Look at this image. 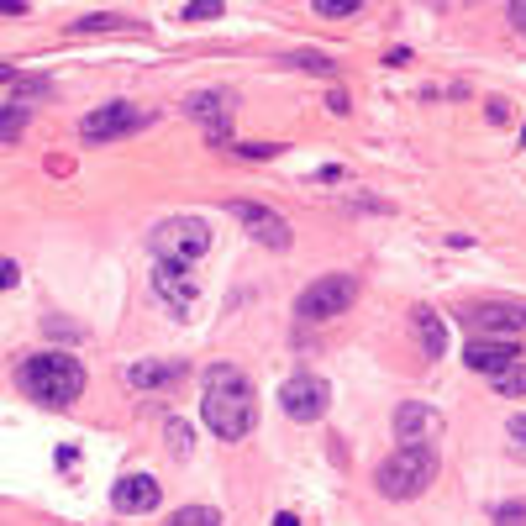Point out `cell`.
I'll return each mask as SVG.
<instances>
[{"mask_svg": "<svg viewBox=\"0 0 526 526\" xmlns=\"http://www.w3.org/2000/svg\"><path fill=\"white\" fill-rule=\"evenodd\" d=\"M200 416H206V427L221 437V442H237L253 432V384L242 379L237 369H227V363H216V369H206V400H200Z\"/></svg>", "mask_w": 526, "mask_h": 526, "instance_id": "cell-1", "label": "cell"}, {"mask_svg": "<svg viewBox=\"0 0 526 526\" xmlns=\"http://www.w3.org/2000/svg\"><path fill=\"white\" fill-rule=\"evenodd\" d=\"M16 379H22V390L37 406H53V411L79 400V390H85V369H79V358H69V353H32V358H22Z\"/></svg>", "mask_w": 526, "mask_h": 526, "instance_id": "cell-2", "label": "cell"}, {"mask_svg": "<svg viewBox=\"0 0 526 526\" xmlns=\"http://www.w3.org/2000/svg\"><path fill=\"white\" fill-rule=\"evenodd\" d=\"M432 479H437V453L432 448H395L374 469V490L384 500H416V495L432 490Z\"/></svg>", "mask_w": 526, "mask_h": 526, "instance_id": "cell-3", "label": "cell"}, {"mask_svg": "<svg viewBox=\"0 0 526 526\" xmlns=\"http://www.w3.org/2000/svg\"><path fill=\"white\" fill-rule=\"evenodd\" d=\"M148 248L153 258H169V263H200L211 248V227L200 216H169V221H158V227L148 232Z\"/></svg>", "mask_w": 526, "mask_h": 526, "instance_id": "cell-4", "label": "cell"}, {"mask_svg": "<svg viewBox=\"0 0 526 526\" xmlns=\"http://www.w3.org/2000/svg\"><path fill=\"white\" fill-rule=\"evenodd\" d=\"M153 127V111L148 106H132V100H106L95 106L85 121H79V137L85 143H116V137H132V132H148Z\"/></svg>", "mask_w": 526, "mask_h": 526, "instance_id": "cell-5", "label": "cell"}, {"mask_svg": "<svg viewBox=\"0 0 526 526\" xmlns=\"http://www.w3.org/2000/svg\"><path fill=\"white\" fill-rule=\"evenodd\" d=\"M353 300H358V274H321L316 285L300 290L295 316L300 321H332L342 311H353Z\"/></svg>", "mask_w": 526, "mask_h": 526, "instance_id": "cell-6", "label": "cell"}, {"mask_svg": "<svg viewBox=\"0 0 526 526\" xmlns=\"http://www.w3.org/2000/svg\"><path fill=\"white\" fill-rule=\"evenodd\" d=\"M279 406H285L290 421H321L332 406V384L316 379V374H295L279 384Z\"/></svg>", "mask_w": 526, "mask_h": 526, "instance_id": "cell-7", "label": "cell"}, {"mask_svg": "<svg viewBox=\"0 0 526 526\" xmlns=\"http://www.w3.org/2000/svg\"><path fill=\"white\" fill-rule=\"evenodd\" d=\"M232 90H195L185 100V116H195L200 127H206V143L211 148H227L232 143Z\"/></svg>", "mask_w": 526, "mask_h": 526, "instance_id": "cell-8", "label": "cell"}, {"mask_svg": "<svg viewBox=\"0 0 526 526\" xmlns=\"http://www.w3.org/2000/svg\"><path fill=\"white\" fill-rule=\"evenodd\" d=\"M232 216L242 221V232H248L258 248H274V253H285L290 248V221L279 216V211H269V206H258V200H232Z\"/></svg>", "mask_w": 526, "mask_h": 526, "instance_id": "cell-9", "label": "cell"}, {"mask_svg": "<svg viewBox=\"0 0 526 526\" xmlns=\"http://www.w3.org/2000/svg\"><path fill=\"white\" fill-rule=\"evenodd\" d=\"M153 290H158V300L179 316V321H190V311H195V279H190V269L185 263H169V258H153Z\"/></svg>", "mask_w": 526, "mask_h": 526, "instance_id": "cell-10", "label": "cell"}, {"mask_svg": "<svg viewBox=\"0 0 526 526\" xmlns=\"http://www.w3.org/2000/svg\"><path fill=\"white\" fill-rule=\"evenodd\" d=\"M432 437H442V411L427 406V400H400V411H395L400 448H432Z\"/></svg>", "mask_w": 526, "mask_h": 526, "instance_id": "cell-11", "label": "cell"}, {"mask_svg": "<svg viewBox=\"0 0 526 526\" xmlns=\"http://www.w3.org/2000/svg\"><path fill=\"white\" fill-rule=\"evenodd\" d=\"M526 353L516 348V342H505V337H474L469 348H463V363H469L474 374H505V369H516Z\"/></svg>", "mask_w": 526, "mask_h": 526, "instance_id": "cell-12", "label": "cell"}, {"mask_svg": "<svg viewBox=\"0 0 526 526\" xmlns=\"http://www.w3.org/2000/svg\"><path fill=\"white\" fill-rule=\"evenodd\" d=\"M111 500H116V511H121V516H148L153 505L164 500V484H158L153 474H127V479H116Z\"/></svg>", "mask_w": 526, "mask_h": 526, "instance_id": "cell-13", "label": "cell"}, {"mask_svg": "<svg viewBox=\"0 0 526 526\" xmlns=\"http://www.w3.org/2000/svg\"><path fill=\"white\" fill-rule=\"evenodd\" d=\"M185 379V363H169V358H143V363H127V384L132 390H164V384Z\"/></svg>", "mask_w": 526, "mask_h": 526, "instance_id": "cell-14", "label": "cell"}, {"mask_svg": "<svg viewBox=\"0 0 526 526\" xmlns=\"http://www.w3.org/2000/svg\"><path fill=\"white\" fill-rule=\"evenodd\" d=\"M469 321L474 327H484V332H521L526 327V306H505V300H484V306H474L469 311Z\"/></svg>", "mask_w": 526, "mask_h": 526, "instance_id": "cell-15", "label": "cell"}, {"mask_svg": "<svg viewBox=\"0 0 526 526\" xmlns=\"http://www.w3.org/2000/svg\"><path fill=\"white\" fill-rule=\"evenodd\" d=\"M411 332H416V342H421V353H427V358L448 353V321H442L432 306H416L411 311Z\"/></svg>", "mask_w": 526, "mask_h": 526, "instance_id": "cell-16", "label": "cell"}, {"mask_svg": "<svg viewBox=\"0 0 526 526\" xmlns=\"http://www.w3.org/2000/svg\"><path fill=\"white\" fill-rule=\"evenodd\" d=\"M0 85H6V106H27V100H37V95L53 90L48 79H27V74H16V69L0 74Z\"/></svg>", "mask_w": 526, "mask_h": 526, "instance_id": "cell-17", "label": "cell"}, {"mask_svg": "<svg viewBox=\"0 0 526 526\" xmlns=\"http://www.w3.org/2000/svg\"><path fill=\"white\" fill-rule=\"evenodd\" d=\"M74 32H143L132 22V16H106V11H95V16H79Z\"/></svg>", "mask_w": 526, "mask_h": 526, "instance_id": "cell-18", "label": "cell"}, {"mask_svg": "<svg viewBox=\"0 0 526 526\" xmlns=\"http://www.w3.org/2000/svg\"><path fill=\"white\" fill-rule=\"evenodd\" d=\"M164 437H169V453H179V458L195 448V427H190L185 416H169V421H164Z\"/></svg>", "mask_w": 526, "mask_h": 526, "instance_id": "cell-19", "label": "cell"}, {"mask_svg": "<svg viewBox=\"0 0 526 526\" xmlns=\"http://www.w3.org/2000/svg\"><path fill=\"white\" fill-rule=\"evenodd\" d=\"M164 526H221V516L211 511V505H179Z\"/></svg>", "mask_w": 526, "mask_h": 526, "instance_id": "cell-20", "label": "cell"}, {"mask_svg": "<svg viewBox=\"0 0 526 526\" xmlns=\"http://www.w3.org/2000/svg\"><path fill=\"white\" fill-rule=\"evenodd\" d=\"M27 116H32L27 106H6V116H0V143H6V148L16 143V137H22V127H27Z\"/></svg>", "mask_w": 526, "mask_h": 526, "instance_id": "cell-21", "label": "cell"}, {"mask_svg": "<svg viewBox=\"0 0 526 526\" xmlns=\"http://www.w3.org/2000/svg\"><path fill=\"white\" fill-rule=\"evenodd\" d=\"M495 390H500V395H526V358L516 363V369L495 374Z\"/></svg>", "mask_w": 526, "mask_h": 526, "instance_id": "cell-22", "label": "cell"}, {"mask_svg": "<svg viewBox=\"0 0 526 526\" xmlns=\"http://www.w3.org/2000/svg\"><path fill=\"white\" fill-rule=\"evenodd\" d=\"M490 521H495V526H526V505H521V500H505V505H495Z\"/></svg>", "mask_w": 526, "mask_h": 526, "instance_id": "cell-23", "label": "cell"}, {"mask_svg": "<svg viewBox=\"0 0 526 526\" xmlns=\"http://www.w3.org/2000/svg\"><path fill=\"white\" fill-rule=\"evenodd\" d=\"M311 6H316V16H332V22H337V16H353L363 0H311Z\"/></svg>", "mask_w": 526, "mask_h": 526, "instance_id": "cell-24", "label": "cell"}, {"mask_svg": "<svg viewBox=\"0 0 526 526\" xmlns=\"http://www.w3.org/2000/svg\"><path fill=\"white\" fill-rule=\"evenodd\" d=\"M227 6H221V0H190L185 6V22H211V16H221Z\"/></svg>", "mask_w": 526, "mask_h": 526, "instance_id": "cell-25", "label": "cell"}, {"mask_svg": "<svg viewBox=\"0 0 526 526\" xmlns=\"http://www.w3.org/2000/svg\"><path fill=\"white\" fill-rule=\"evenodd\" d=\"M290 64L306 69V74H332V58H327V53H295Z\"/></svg>", "mask_w": 526, "mask_h": 526, "instance_id": "cell-26", "label": "cell"}, {"mask_svg": "<svg viewBox=\"0 0 526 526\" xmlns=\"http://www.w3.org/2000/svg\"><path fill=\"white\" fill-rule=\"evenodd\" d=\"M232 153H242V158H279L285 148L279 143H232Z\"/></svg>", "mask_w": 526, "mask_h": 526, "instance_id": "cell-27", "label": "cell"}, {"mask_svg": "<svg viewBox=\"0 0 526 526\" xmlns=\"http://www.w3.org/2000/svg\"><path fill=\"white\" fill-rule=\"evenodd\" d=\"M16 279H22V263H16V258H6V263H0V285H6V290H16Z\"/></svg>", "mask_w": 526, "mask_h": 526, "instance_id": "cell-28", "label": "cell"}, {"mask_svg": "<svg viewBox=\"0 0 526 526\" xmlns=\"http://www.w3.org/2000/svg\"><path fill=\"white\" fill-rule=\"evenodd\" d=\"M505 432H511V437H516V448L526 453V416H511V421H505Z\"/></svg>", "mask_w": 526, "mask_h": 526, "instance_id": "cell-29", "label": "cell"}, {"mask_svg": "<svg viewBox=\"0 0 526 526\" xmlns=\"http://www.w3.org/2000/svg\"><path fill=\"white\" fill-rule=\"evenodd\" d=\"M511 27L526 32V0H511Z\"/></svg>", "mask_w": 526, "mask_h": 526, "instance_id": "cell-30", "label": "cell"}, {"mask_svg": "<svg viewBox=\"0 0 526 526\" xmlns=\"http://www.w3.org/2000/svg\"><path fill=\"white\" fill-rule=\"evenodd\" d=\"M327 106H332L337 116H348V95H342V90H332V95H327Z\"/></svg>", "mask_w": 526, "mask_h": 526, "instance_id": "cell-31", "label": "cell"}, {"mask_svg": "<svg viewBox=\"0 0 526 526\" xmlns=\"http://www.w3.org/2000/svg\"><path fill=\"white\" fill-rule=\"evenodd\" d=\"M274 526H300V521H295V516L285 511V516H274Z\"/></svg>", "mask_w": 526, "mask_h": 526, "instance_id": "cell-32", "label": "cell"}, {"mask_svg": "<svg viewBox=\"0 0 526 526\" xmlns=\"http://www.w3.org/2000/svg\"><path fill=\"white\" fill-rule=\"evenodd\" d=\"M521 143H526V127H521Z\"/></svg>", "mask_w": 526, "mask_h": 526, "instance_id": "cell-33", "label": "cell"}]
</instances>
